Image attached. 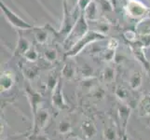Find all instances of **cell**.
<instances>
[{
  "label": "cell",
  "mask_w": 150,
  "mask_h": 140,
  "mask_svg": "<svg viewBox=\"0 0 150 140\" xmlns=\"http://www.w3.org/2000/svg\"><path fill=\"white\" fill-rule=\"evenodd\" d=\"M88 32H89V23L87 22L84 13H81L79 20L76 21V24L74 25L73 29L68 35V37L66 38L63 43L66 53L73 48L77 41L83 38Z\"/></svg>",
  "instance_id": "cell-1"
},
{
  "label": "cell",
  "mask_w": 150,
  "mask_h": 140,
  "mask_svg": "<svg viewBox=\"0 0 150 140\" xmlns=\"http://www.w3.org/2000/svg\"><path fill=\"white\" fill-rule=\"evenodd\" d=\"M105 38V35L97 33L95 31H92V30L89 31L83 38L77 41V42L74 45L73 48L67 51L66 56L72 57V56L79 54V53H81V51L83 50V49L86 46H88V44L93 43V42H96V41H99V40H103Z\"/></svg>",
  "instance_id": "cell-2"
},
{
  "label": "cell",
  "mask_w": 150,
  "mask_h": 140,
  "mask_svg": "<svg viewBox=\"0 0 150 140\" xmlns=\"http://www.w3.org/2000/svg\"><path fill=\"white\" fill-rule=\"evenodd\" d=\"M0 8L4 14L5 18L9 23V24H11L13 27L17 28L19 30H29V29H34V25L30 24L29 23L25 22L24 20H23L21 17H19L16 13H14L11 9H10L8 6H6V4L4 2H0Z\"/></svg>",
  "instance_id": "cell-3"
},
{
  "label": "cell",
  "mask_w": 150,
  "mask_h": 140,
  "mask_svg": "<svg viewBox=\"0 0 150 140\" xmlns=\"http://www.w3.org/2000/svg\"><path fill=\"white\" fill-rule=\"evenodd\" d=\"M125 9L127 14L132 19H144L150 13L149 9L140 0H127Z\"/></svg>",
  "instance_id": "cell-4"
},
{
  "label": "cell",
  "mask_w": 150,
  "mask_h": 140,
  "mask_svg": "<svg viewBox=\"0 0 150 140\" xmlns=\"http://www.w3.org/2000/svg\"><path fill=\"white\" fill-rule=\"evenodd\" d=\"M30 47L31 46H30L29 40L26 38L23 37L20 33L16 48H15V50H14V53L16 55H24V53L30 49Z\"/></svg>",
  "instance_id": "cell-5"
},
{
  "label": "cell",
  "mask_w": 150,
  "mask_h": 140,
  "mask_svg": "<svg viewBox=\"0 0 150 140\" xmlns=\"http://www.w3.org/2000/svg\"><path fill=\"white\" fill-rule=\"evenodd\" d=\"M135 31L138 36L150 34V18H144L135 25Z\"/></svg>",
  "instance_id": "cell-6"
},
{
  "label": "cell",
  "mask_w": 150,
  "mask_h": 140,
  "mask_svg": "<svg viewBox=\"0 0 150 140\" xmlns=\"http://www.w3.org/2000/svg\"><path fill=\"white\" fill-rule=\"evenodd\" d=\"M48 28L47 26L44 27H34L35 38L38 44L43 45L48 41Z\"/></svg>",
  "instance_id": "cell-7"
},
{
  "label": "cell",
  "mask_w": 150,
  "mask_h": 140,
  "mask_svg": "<svg viewBox=\"0 0 150 140\" xmlns=\"http://www.w3.org/2000/svg\"><path fill=\"white\" fill-rule=\"evenodd\" d=\"M85 17L87 20L89 21H96L98 16V6H97V3L95 1L92 0L91 3L88 6V8L85 9V11L83 12Z\"/></svg>",
  "instance_id": "cell-8"
},
{
  "label": "cell",
  "mask_w": 150,
  "mask_h": 140,
  "mask_svg": "<svg viewBox=\"0 0 150 140\" xmlns=\"http://www.w3.org/2000/svg\"><path fill=\"white\" fill-rule=\"evenodd\" d=\"M94 23V27L92 31H95L97 33H100L102 35H105L109 31V25L105 22H99L98 20L96 21H91Z\"/></svg>",
  "instance_id": "cell-9"
},
{
  "label": "cell",
  "mask_w": 150,
  "mask_h": 140,
  "mask_svg": "<svg viewBox=\"0 0 150 140\" xmlns=\"http://www.w3.org/2000/svg\"><path fill=\"white\" fill-rule=\"evenodd\" d=\"M124 38L126 40H128L130 43H134L138 40V34L136 33V31L133 30H127L123 33Z\"/></svg>",
  "instance_id": "cell-10"
},
{
  "label": "cell",
  "mask_w": 150,
  "mask_h": 140,
  "mask_svg": "<svg viewBox=\"0 0 150 140\" xmlns=\"http://www.w3.org/2000/svg\"><path fill=\"white\" fill-rule=\"evenodd\" d=\"M25 58H26L28 61L31 62H35L38 58V50H35V47H30V49L24 53L23 55Z\"/></svg>",
  "instance_id": "cell-11"
},
{
  "label": "cell",
  "mask_w": 150,
  "mask_h": 140,
  "mask_svg": "<svg viewBox=\"0 0 150 140\" xmlns=\"http://www.w3.org/2000/svg\"><path fill=\"white\" fill-rule=\"evenodd\" d=\"M12 84V79L11 75L9 73H4L1 77V87L3 89H7V88L10 87Z\"/></svg>",
  "instance_id": "cell-12"
},
{
  "label": "cell",
  "mask_w": 150,
  "mask_h": 140,
  "mask_svg": "<svg viewBox=\"0 0 150 140\" xmlns=\"http://www.w3.org/2000/svg\"><path fill=\"white\" fill-rule=\"evenodd\" d=\"M44 55L49 61H53L57 57V50L53 48H48L47 50H45Z\"/></svg>",
  "instance_id": "cell-13"
},
{
  "label": "cell",
  "mask_w": 150,
  "mask_h": 140,
  "mask_svg": "<svg viewBox=\"0 0 150 140\" xmlns=\"http://www.w3.org/2000/svg\"><path fill=\"white\" fill-rule=\"evenodd\" d=\"M138 41L142 44L144 48H149L150 47V34L138 36Z\"/></svg>",
  "instance_id": "cell-14"
},
{
  "label": "cell",
  "mask_w": 150,
  "mask_h": 140,
  "mask_svg": "<svg viewBox=\"0 0 150 140\" xmlns=\"http://www.w3.org/2000/svg\"><path fill=\"white\" fill-rule=\"evenodd\" d=\"M92 0H79L77 3V8L80 10L81 13H83L85 11V9L88 8V6L91 3Z\"/></svg>",
  "instance_id": "cell-15"
},
{
  "label": "cell",
  "mask_w": 150,
  "mask_h": 140,
  "mask_svg": "<svg viewBox=\"0 0 150 140\" xmlns=\"http://www.w3.org/2000/svg\"><path fill=\"white\" fill-rule=\"evenodd\" d=\"M117 46H118V43H117V41L116 39H114V38H111L109 41H108V43H107V49H110V50H115L117 48Z\"/></svg>",
  "instance_id": "cell-16"
},
{
  "label": "cell",
  "mask_w": 150,
  "mask_h": 140,
  "mask_svg": "<svg viewBox=\"0 0 150 140\" xmlns=\"http://www.w3.org/2000/svg\"><path fill=\"white\" fill-rule=\"evenodd\" d=\"M149 14H150V13H149Z\"/></svg>",
  "instance_id": "cell-17"
}]
</instances>
